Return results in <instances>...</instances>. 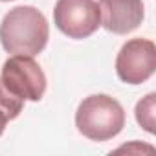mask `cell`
<instances>
[{
  "instance_id": "cell-1",
  "label": "cell",
  "mask_w": 156,
  "mask_h": 156,
  "mask_svg": "<svg viewBox=\"0 0 156 156\" xmlns=\"http://www.w3.org/2000/svg\"><path fill=\"white\" fill-rule=\"evenodd\" d=\"M50 39L46 17L33 6H17L9 9L0 22V42L13 55H39Z\"/></svg>"
},
{
  "instance_id": "cell-2",
  "label": "cell",
  "mask_w": 156,
  "mask_h": 156,
  "mask_svg": "<svg viewBox=\"0 0 156 156\" xmlns=\"http://www.w3.org/2000/svg\"><path fill=\"white\" fill-rule=\"evenodd\" d=\"M125 110L108 94H92L75 110V127L90 141H108L125 127Z\"/></svg>"
},
{
  "instance_id": "cell-3",
  "label": "cell",
  "mask_w": 156,
  "mask_h": 156,
  "mask_svg": "<svg viewBox=\"0 0 156 156\" xmlns=\"http://www.w3.org/2000/svg\"><path fill=\"white\" fill-rule=\"evenodd\" d=\"M0 81L22 101H41L46 94V75L39 62L30 55H11L2 64Z\"/></svg>"
},
{
  "instance_id": "cell-4",
  "label": "cell",
  "mask_w": 156,
  "mask_h": 156,
  "mask_svg": "<svg viewBox=\"0 0 156 156\" xmlns=\"http://www.w3.org/2000/svg\"><path fill=\"white\" fill-rule=\"evenodd\" d=\"M53 22L68 39H88L101 26L99 6L96 0H57Z\"/></svg>"
},
{
  "instance_id": "cell-5",
  "label": "cell",
  "mask_w": 156,
  "mask_h": 156,
  "mask_svg": "<svg viewBox=\"0 0 156 156\" xmlns=\"http://www.w3.org/2000/svg\"><path fill=\"white\" fill-rule=\"evenodd\" d=\"M156 70V46L149 39L127 41L116 57V73L127 85H141Z\"/></svg>"
},
{
  "instance_id": "cell-6",
  "label": "cell",
  "mask_w": 156,
  "mask_h": 156,
  "mask_svg": "<svg viewBox=\"0 0 156 156\" xmlns=\"http://www.w3.org/2000/svg\"><path fill=\"white\" fill-rule=\"evenodd\" d=\"M101 26L114 35H127L140 28L145 17L143 0H99Z\"/></svg>"
},
{
  "instance_id": "cell-7",
  "label": "cell",
  "mask_w": 156,
  "mask_h": 156,
  "mask_svg": "<svg viewBox=\"0 0 156 156\" xmlns=\"http://www.w3.org/2000/svg\"><path fill=\"white\" fill-rule=\"evenodd\" d=\"M22 107H24V101L20 98H17L15 94H11L4 87V83L0 81V136L4 134L8 121L20 116Z\"/></svg>"
},
{
  "instance_id": "cell-8",
  "label": "cell",
  "mask_w": 156,
  "mask_h": 156,
  "mask_svg": "<svg viewBox=\"0 0 156 156\" xmlns=\"http://www.w3.org/2000/svg\"><path fill=\"white\" fill-rule=\"evenodd\" d=\"M154 103H156V94L151 92L136 103V110H134L138 125L149 134H154V130H156L154 129V110H156Z\"/></svg>"
},
{
  "instance_id": "cell-9",
  "label": "cell",
  "mask_w": 156,
  "mask_h": 156,
  "mask_svg": "<svg viewBox=\"0 0 156 156\" xmlns=\"http://www.w3.org/2000/svg\"><path fill=\"white\" fill-rule=\"evenodd\" d=\"M0 2H11V0H0Z\"/></svg>"
}]
</instances>
